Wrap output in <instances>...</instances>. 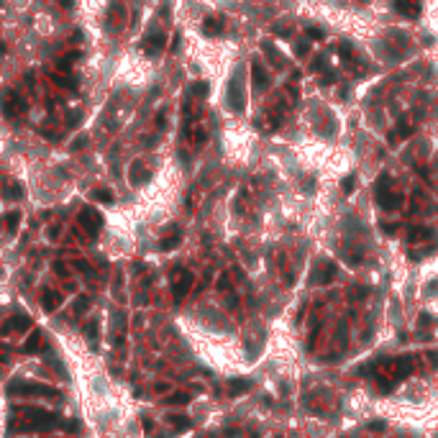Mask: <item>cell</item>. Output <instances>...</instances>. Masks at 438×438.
<instances>
[{
	"label": "cell",
	"instance_id": "6da1fadb",
	"mask_svg": "<svg viewBox=\"0 0 438 438\" xmlns=\"http://www.w3.org/2000/svg\"><path fill=\"white\" fill-rule=\"evenodd\" d=\"M18 423H11V430H18V433H36V430H54V428H62V418L57 412H49V410H41V407H18Z\"/></svg>",
	"mask_w": 438,
	"mask_h": 438
},
{
	"label": "cell",
	"instance_id": "7a4b0ae2",
	"mask_svg": "<svg viewBox=\"0 0 438 438\" xmlns=\"http://www.w3.org/2000/svg\"><path fill=\"white\" fill-rule=\"evenodd\" d=\"M374 197H377L379 208H384V210H395V208L402 202V197L389 187V174H382V177H379V182H377V187H374Z\"/></svg>",
	"mask_w": 438,
	"mask_h": 438
},
{
	"label": "cell",
	"instance_id": "3957f363",
	"mask_svg": "<svg viewBox=\"0 0 438 438\" xmlns=\"http://www.w3.org/2000/svg\"><path fill=\"white\" fill-rule=\"evenodd\" d=\"M11 395H44V397H59V389L57 387H49V384H39V382H13L8 387Z\"/></svg>",
	"mask_w": 438,
	"mask_h": 438
},
{
	"label": "cell",
	"instance_id": "277c9868",
	"mask_svg": "<svg viewBox=\"0 0 438 438\" xmlns=\"http://www.w3.org/2000/svg\"><path fill=\"white\" fill-rule=\"evenodd\" d=\"M26 100L16 93V90H8L6 95H3V113L8 116V118H18L21 113H26Z\"/></svg>",
	"mask_w": 438,
	"mask_h": 438
},
{
	"label": "cell",
	"instance_id": "5b68a950",
	"mask_svg": "<svg viewBox=\"0 0 438 438\" xmlns=\"http://www.w3.org/2000/svg\"><path fill=\"white\" fill-rule=\"evenodd\" d=\"M80 226H82L90 236H95V234L100 231V226H103V218H100V213H98V210H93V208H82V210H80Z\"/></svg>",
	"mask_w": 438,
	"mask_h": 438
},
{
	"label": "cell",
	"instance_id": "8992f818",
	"mask_svg": "<svg viewBox=\"0 0 438 438\" xmlns=\"http://www.w3.org/2000/svg\"><path fill=\"white\" fill-rule=\"evenodd\" d=\"M190 287H192V274L190 272H177V277H174V285H172V292H174V300L179 303V300H185V295L190 292Z\"/></svg>",
	"mask_w": 438,
	"mask_h": 438
},
{
	"label": "cell",
	"instance_id": "52a82bcc",
	"mask_svg": "<svg viewBox=\"0 0 438 438\" xmlns=\"http://www.w3.org/2000/svg\"><path fill=\"white\" fill-rule=\"evenodd\" d=\"M164 44H167V39H164V34L162 31H151L146 39H144V44H141V49L149 54V57H156L162 49H164Z\"/></svg>",
	"mask_w": 438,
	"mask_h": 438
},
{
	"label": "cell",
	"instance_id": "ba28073f",
	"mask_svg": "<svg viewBox=\"0 0 438 438\" xmlns=\"http://www.w3.org/2000/svg\"><path fill=\"white\" fill-rule=\"evenodd\" d=\"M251 77H254V87H257L259 93L269 87V72L264 70V64H262L259 59L251 62Z\"/></svg>",
	"mask_w": 438,
	"mask_h": 438
},
{
	"label": "cell",
	"instance_id": "9c48e42d",
	"mask_svg": "<svg viewBox=\"0 0 438 438\" xmlns=\"http://www.w3.org/2000/svg\"><path fill=\"white\" fill-rule=\"evenodd\" d=\"M228 105H231V110H236V113H241L244 110V90H241V82L239 80H234L231 82V90H228Z\"/></svg>",
	"mask_w": 438,
	"mask_h": 438
},
{
	"label": "cell",
	"instance_id": "30bf717a",
	"mask_svg": "<svg viewBox=\"0 0 438 438\" xmlns=\"http://www.w3.org/2000/svg\"><path fill=\"white\" fill-rule=\"evenodd\" d=\"M333 274H336V264H331V262H320V264L315 267L313 282H315V285H326V282H331V280H333Z\"/></svg>",
	"mask_w": 438,
	"mask_h": 438
},
{
	"label": "cell",
	"instance_id": "8fae6325",
	"mask_svg": "<svg viewBox=\"0 0 438 438\" xmlns=\"http://www.w3.org/2000/svg\"><path fill=\"white\" fill-rule=\"evenodd\" d=\"M395 11L407 18H415L420 13V0H395Z\"/></svg>",
	"mask_w": 438,
	"mask_h": 438
},
{
	"label": "cell",
	"instance_id": "7c38bea8",
	"mask_svg": "<svg viewBox=\"0 0 438 438\" xmlns=\"http://www.w3.org/2000/svg\"><path fill=\"white\" fill-rule=\"evenodd\" d=\"M31 328V318H26V315H21V318H11L6 326H3V333H24V331H29Z\"/></svg>",
	"mask_w": 438,
	"mask_h": 438
},
{
	"label": "cell",
	"instance_id": "4fadbf2b",
	"mask_svg": "<svg viewBox=\"0 0 438 438\" xmlns=\"http://www.w3.org/2000/svg\"><path fill=\"white\" fill-rule=\"evenodd\" d=\"M62 303H64V295H62V292H57V290H47V292H44V308H47L49 313H54Z\"/></svg>",
	"mask_w": 438,
	"mask_h": 438
},
{
	"label": "cell",
	"instance_id": "5bb4252c",
	"mask_svg": "<svg viewBox=\"0 0 438 438\" xmlns=\"http://www.w3.org/2000/svg\"><path fill=\"white\" fill-rule=\"evenodd\" d=\"M223 29H226V21L223 18H208L205 24H202V31L208 34V36H218V34H223Z\"/></svg>",
	"mask_w": 438,
	"mask_h": 438
},
{
	"label": "cell",
	"instance_id": "9a60e30c",
	"mask_svg": "<svg viewBox=\"0 0 438 438\" xmlns=\"http://www.w3.org/2000/svg\"><path fill=\"white\" fill-rule=\"evenodd\" d=\"M41 341H44V338H41V331H34V333L29 336V341L24 343V351H26V354L39 351V349H41Z\"/></svg>",
	"mask_w": 438,
	"mask_h": 438
},
{
	"label": "cell",
	"instance_id": "2e32d148",
	"mask_svg": "<svg viewBox=\"0 0 438 438\" xmlns=\"http://www.w3.org/2000/svg\"><path fill=\"white\" fill-rule=\"evenodd\" d=\"M251 384H254L251 379H234L228 389H231V395H234V397H239L241 392H246V389H251Z\"/></svg>",
	"mask_w": 438,
	"mask_h": 438
},
{
	"label": "cell",
	"instance_id": "e0dca14e",
	"mask_svg": "<svg viewBox=\"0 0 438 438\" xmlns=\"http://www.w3.org/2000/svg\"><path fill=\"white\" fill-rule=\"evenodd\" d=\"M433 239V231L430 228H412L410 231V241L415 244V241H430Z\"/></svg>",
	"mask_w": 438,
	"mask_h": 438
},
{
	"label": "cell",
	"instance_id": "ac0fdd59",
	"mask_svg": "<svg viewBox=\"0 0 438 438\" xmlns=\"http://www.w3.org/2000/svg\"><path fill=\"white\" fill-rule=\"evenodd\" d=\"M262 49H264V54L269 57V62H272V64H277V67L282 64V57H280V52H277V49H274L269 41H264V44H262Z\"/></svg>",
	"mask_w": 438,
	"mask_h": 438
},
{
	"label": "cell",
	"instance_id": "d6986e66",
	"mask_svg": "<svg viewBox=\"0 0 438 438\" xmlns=\"http://www.w3.org/2000/svg\"><path fill=\"white\" fill-rule=\"evenodd\" d=\"M190 402V395L187 392H174L169 397H164V405H187Z\"/></svg>",
	"mask_w": 438,
	"mask_h": 438
},
{
	"label": "cell",
	"instance_id": "ffe728a7",
	"mask_svg": "<svg viewBox=\"0 0 438 438\" xmlns=\"http://www.w3.org/2000/svg\"><path fill=\"white\" fill-rule=\"evenodd\" d=\"M182 241V234H172V236H167V239H162V251H169V249H174L177 244Z\"/></svg>",
	"mask_w": 438,
	"mask_h": 438
},
{
	"label": "cell",
	"instance_id": "44dd1931",
	"mask_svg": "<svg viewBox=\"0 0 438 438\" xmlns=\"http://www.w3.org/2000/svg\"><path fill=\"white\" fill-rule=\"evenodd\" d=\"M18 223H21V213H18V210H13V213H8V215H6V226H8V231H11V234L18 228Z\"/></svg>",
	"mask_w": 438,
	"mask_h": 438
},
{
	"label": "cell",
	"instance_id": "7402d4cb",
	"mask_svg": "<svg viewBox=\"0 0 438 438\" xmlns=\"http://www.w3.org/2000/svg\"><path fill=\"white\" fill-rule=\"evenodd\" d=\"M93 197H95L98 202L113 205V192H110V190H105V187H103V190H95V192H93Z\"/></svg>",
	"mask_w": 438,
	"mask_h": 438
},
{
	"label": "cell",
	"instance_id": "603a6c76",
	"mask_svg": "<svg viewBox=\"0 0 438 438\" xmlns=\"http://www.w3.org/2000/svg\"><path fill=\"white\" fill-rule=\"evenodd\" d=\"M21 195H24V187H21V185H8V187H6V197H8V200H18Z\"/></svg>",
	"mask_w": 438,
	"mask_h": 438
},
{
	"label": "cell",
	"instance_id": "cb8c5ba5",
	"mask_svg": "<svg viewBox=\"0 0 438 438\" xmlns=\"http://www.w3.org/2000/svg\"><path fill=\"white\" fill-rule=\"evenodd\" d=\"M87 308H90V297H87V295L77 297V303H75V315H82Z\"/></svg>",
	"mask_w": 438,
	"mask_h": 438
},
{
	"label": "cell",
	"instance_id": "d4e9b609",
	"mask_svg": "<svg viewBox=\"0 0 438 438\" xmlns=\"http://www.w3.org/2000/svg\"><path fill=\"white\" fill-rule=\"evenodd\" d=\"M75 269H77V272H82V274H87V277H93V274H95V272H93V267H90L85 259H77V262H75Z\"/></svg>",
	"mask_w": 438,
	"mask_h": 438
},
{
	"label": "cell",
	"instance_id": "484cf974",
	"mask_svg": "<svg viewBox=\"0 0 438 438\" xmlns=\"http://www.w3.org/2000/svg\"><path fill=\"white\" fill-rule=\"evenodd\" d=\"M75 57H77V54H67V57H62V62H59V70H62V75H67V72H70V67H72Z\"/></svg>",
	"mask_w": 438,
	"mask_h": 438
},
{
	"label": "cell",
	"instance_id": "4316f807",
	"mask_svg": "<svg viewBox=\"0 0 438 438\" xmlns=\"http://www.w3.org/2000/svg\"><path fill=\"white\" fill-rule=\"evenodd\" d=\"M308 36H310V39H315V41H323V36H326V34H323V29H318V26H308Z\"/></svg>",
	"mask_w": 438,
	"mask_h": 438
},
{
	"label": "cell",
	"instance_id": "83f0119b",
	"mask_svg": "<svg viewBox=\"0 0 438 438\" xmlns=\"http://www.w3.org/2000/svg\"><path fill=\"white\" fill-rule=\"evenodd\" d=\"M54 82H57V85H62V87H67V90H75V85L70 82V77H67V75H54Z\"/></svg>",
	"mask_w": 438,
	"mask_h": 438
},
{
	"label": "cell",
	"instance_id": "f1b7e54d",
	"mask_svg": "<svg viewBox=\"0 0 438 438\" xmlns=\"http://www.w3.org/2000/svg\"><path fill=\"white\" fill-rule=\"evenodd\" d=\"M190 93H192V95H197V98H202V95L208 93V82H195Z\"/></svg>",
	"mask_w": 438,
	"mask_h": 438
},
{
	"label": "cell",
	"instance_id": "f546056e",
	"mask_svg": "<svg viewBox=\"0 0 438 438\" xmlns=\"http://www.w3.org/2000/svg\"><path fill=\"white\" fill-rule=\"evenodd\" d=\"M169 420H172V423H174L177 428H190V420H187L185 415H172Z\"/></svg>",
	"mask_w": 438,
	"mask_h": 438
},
{
	"label": "cell",
	"instance_id": "4dcf8cb0",
	"mask_svg": "<svg viewBox=\"0 0 438 438\" xmlns=\"http://www.w3.org/2000/svg\"><path fill=\"white\" fill-rule=\"evenodd\" d=\"M354 185H356V177H354V174H351V177H346V179H343V192H351V190H354Z\"/></svg>",
	"mask_w": 438,
	"mask_h": 438
},
{
	"label": "cell",
	"instance_id": "1f68e13d",
	"mask_svg": "<svg viewBox=\"0 0 438 438\" xmlns=\"http://www.w3.org/2000/svg\"><path fill=\"white\" fill-rule=\"evenodd\" d=\"M95 336H98V320H93V323L87 326V338L95 341Z\"/></svg>",
	"mask_w": 438,
	"mask_h": 438
},
{
	"label": "cell",
	"instance_id": "d6a6232c",
	"mask_svg": "<svg viewBox=\"0 0 438 438\" xmlns=\"http://www.w3.org/2000/svg\"><path fill=\"white\" fill-rule=\"evenodd\" d=\"M320 70H326V57H318L313 62V72H320Z\"/></svg>",
	"mask_w": 438,
	"mask_h": 438
},
{
	"label": "cell",
	"instance_id": "836d02e7",
	"mask_svg": "<svg viewBox=\"0 0 438 438\" xmlns=\"http://www.w3.org/2000/svg\"><path fill=\"white\" fill-rule=\"evenodd\" d=\"M366 292H369L366 287H354V297H356V300H364V297H366Z\"/></svg>",
	"mask_w": 438,
	"mask_h": 438
},
{
	"label": "cell",
	"instance_id": "e575fe53",
	"mask_svg": "<svg viewBox=\"0 0 438 438\" xmlns=\"http://www.w3.org/2000/svg\"><path fill=\"white\" fill-rule=\"evenodd\" d=\"M341 54H343L346 62H351V47H349V44H341Z\"/></svg>",
	"mask_w": 438,
	"mask_h": 438
},
{
	"label": "cell",
	"instance_id": "d590c367",
	"mask_svg": "<svg viewBox=\"0 0 438 438\" xmlns=\"http://www.w3.org/2000/svg\"><path fill=\"white\" fill-rule=\"evenodd\" d=\"M297 54H300V57L308 54V41H300V44H297Z\"/></svg>",
	"mask_w": 438,
	"mask_h": 438
},
{
	"label": "cell",
	"instance_id": "8d00e7d4",
	"mask_svg": "<svg viewBox=\"0 0 438 438\" xmlns=\"http://www.w3.org/2000/svg\"><path fill=\"white\" fill-rule=\"evenodd\" d=\"M228 287V277H221V280H218V290H226Z\"/></svg>",
	"mask_w": 438,
	"mask_h": 438
},
{
	"label": "cell",
	"instance_id": "74e56055",
	"mask_svg": "<svg viewBox=\"0 0 438 438\" xmlns=\"http://www.w3.org/2000/svg\"><path fill=\"white\" fill-rule=\"evenodd\" d=\"M57 3H62V6H67V8H70V6H72V0H57Z\"/></svg>",
	"mask_w": 438,
	"mask_h": 438
}]
</instances>
